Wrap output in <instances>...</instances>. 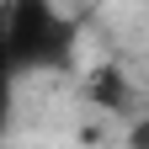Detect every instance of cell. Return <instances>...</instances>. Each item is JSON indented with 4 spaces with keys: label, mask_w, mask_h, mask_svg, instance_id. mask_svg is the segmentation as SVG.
I'll return each instance as SVG.
<instances>
[{
    "label": "cell",
    "mask_w": 149,
    "mask_h": 149,
    "mask_svg": "<svg viewBox=\"0 0 149 149\" xmlns=\"http://www.w3.org/2000/svg\"><path fill=\"white\" fill-rule=\"evenodd\" d=\"M0 37H6V53L22 69V80L74 69L80 32L59 0H0Z\"/></svg>",
    "instance_id": "cell-1"
},
{
    "label": "cell",
    "mask_w": 149,
    "mask_h": 149,
    "mask_svg": "<svg viewBox=\"0 0 149 149\" xmlns=\"http://www.w3.org/2000/svg\"><path fill=\"white\" fill-rule=\"evenodd\" d=\"M16 91H22V69L11 64L6 37H0V139H6V133H11V123H16Z\"/></svg>",
    "instance_id": "cell-2"
}]
</instances>
